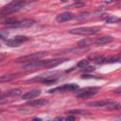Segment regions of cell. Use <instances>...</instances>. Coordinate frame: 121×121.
I'll return each mask as SVG.
<instances>
[{"instance_id":"27","label":"cell","mask_w":121,"mask_h":121,"mask_svg":"<svg viewBox=\"0 0 121 121\" xmlns=\"http://www.w3.org/2000/svg\"><path fill=\"white\" fill-rule=\"evenodd\" d=\"M81 6H83V4H82V3H78V4H73V5H70V6H68L67 8H78V7H81Z\"/></svg>"},{"instance_id":"23","label":"cell","mask_w":121,"mask_h":121,"mask_svg":"<svg viewBox=\"0 0 121 121\" xmlns=\"http://www.w3.org/2000/svg\"><path fill=\"white\" fill-rule=\"evenodd\" d=\"M88 65V60H79L78 62V64H77V66L78 67V68H84L85 66H87Z\"/></svg>"},{"instance_id":"26","label":"cell","mask_w":121,"mask_h":121,"mask_svg":"<svg viewBox=\"0 0 121 121\" xmlns=\"http://www.w3.org/2000/svg\"><path fill=\"white\" fill-rule=\"evenodd\" d=\"M82 71L83 72H93L95 71V67L94 66H85L84 68H82Z\"/></svg>"},{"instance_id":"28","label":"cell","mask_w":121,"mask_h":121,"mask_svg":"<svg viewBox=\"0 0 121 121\" xmlns=\"http://www.w3.org/2000/svg\"><path fill=\"white\" fill-rule=\"evenodd\" d=\"M81 78H96L94 76H91V75H82Z\"/></svg>"},{"instance_id":"20","label":"cell","mask_w":121,"mask_h":121,"mask_svg":"<svg viewBox=\"0 0 121 121\" xmlns=\"http://www.w3.org/2000/svg\"><path fill=\"white\" fill-rule=\"evenodd\" d=\"M94 61L97 64H101V63H107V58L105 57H97L94 59Z\"/></svg>"},{"instance_id":"18","label":"cell","mask_w":121,"mask_h":121,"mask_svg":"<svg viewBox=\"0 0 121 121\" xmlns=\"http://www.w3.org/2000/svg\"><path fill=\"white\" fill-rule=\"evenodd\" d=\"M6 43H7V45H9V46H10V47H17V46H19V45L21 44V43L18 42V41H16L15 39L8 40V41L6 42Z\"/></svg>"},{"instance_id":"30","label":"cell","mask_w":121,"mask_h":121,"mask_svg":"<svg viewBox=\"0 0 121 121\" xmlns=\"http://www.w3.org/2000/svg\"><path fill=\"white\" fill-rule=\"evenodd\" d=\"M106 3H112V2H114L115 0H104Z\"/></svg>"},{"instance_id":"7","label":"cell","mask_w":121,"mask_h":121,"mask_svg":"<svg viewBox=\"0 0 121 121\" xmlns=\"http://www.w3.org/2000/svg\"><path fill=\"white\" fill-rule=\"evenodd\" d=\"M78 88V86L75 83H69V84H65L61 87H58V88H55V89H52V90H49L48 92L49 93H55L57 91H62V92H66V91H75Z\"/></svg>"},{"instance_id":"22","label":"cell","mask_w":121,"mask_h":121,"mask_svg":"<svg viewBox=\"0 0 121 121\" xmlns=\"http://www.w3.org/2000/svg\"><path fill=\"white\" fill-rule=\"evenodd\" d=\"M56 81H57V78H45V79L43 80V82L44 84H47V85L54 84Z\"/></svg>"},{"instance_id":"32","label":"cell","mask_w":121,"mask_h":121,"mask_svg":"<svg viewBox=\"0 0 121 121\" xmlns=\"http://www.w3.org/2000/svg\"><path fill=\"white\" fill-rule=\"evenodd\" d=\"M60 1H62V2H66V1H68V0H60Z\"/></svg>"},{"instance_id":"31","label":"cell","mask_w":121,"mask_h":121,"mask_svg":"<svg viewBox=\"0 0 121 121\" xmlns=\"http://www.w3.org/2000/svg\"><path fill=\"white\" fill-rule=\"evenodd\" d=\"M0 39H4V37H3L2 35H0Z\"/></svg>"},{"instance_id":"8","label":"cell","mask_w":121,"mask_h":121,"mask_svg":"<svg viewBox=\"0 0 121 121\" xmlns=\"http://www.w3.org/2000/svg\"><path fill=\"white\" fill-rule=\"evenodd\" d=\"M73 14L71 12H62V13H60L59 15H57L56 17V21L58 23H64V22H67V21H70L73 19Z\"/></svg>"},{"instance_id":"9","label":"cell","mask_w":121,"mask_h":121,"mask_svg":"<svg viewBox=\"0 0 121 121\" xmlns=\"http://www.w3.org/2000/svg\"><path fill=\"white\" fill-rule=\"evenodd\" d=\"M64 59H56V60H44V67L45 68H54L56 66H58L59 64H60L61 62H63Z\"/></svg>"},{"instance_id":"24","label":"cell","mask_w":121,"mask_h":121,"mask_svg":"<svg viewBox=\"0 0 121 121\" xmlns=\"http://www.w3.org/2000/svg\"><path fill=\"white\" fill-rule=\"evenodd\" d=\"M55 119H56V120H68V121H69V120H75L76 117H75V116H69V115H68V116H66V117H56Z\"/></svg>"},{"instance_id":"14","label":"cell","mask_w":121,"mask_h":121,"mask_svg":"<svg viewBox=\"0 0 121 121\" xmlns=\"http://www.w3.org/2000/svg\"><path fill=\"white\" fill-rule=\"evenodd\" d=\"M94 42H95V41H94L93 39H89V38H87V39H83V40L78 42V45L79 47H85V46H89V45H91L92 43H94Z\"/></svg>"},{"instance_id":"25","label":"cell","mask_w":121,"mask_h":121,"mask_svg":"<svg viewBox=\"0 0 121 121\" xmlns=\"http://www.w3.org/2000/svg\"><path fill=\"white\" fill-rule=\"evenodd\" d=\"M90 16V13L89 12H83V13H80L78 16H77L78 19H85V18H88Z\"/></svg>"},{"instance_id":"11","label":"cell","mask_w":121,"mask_h":121,"mask_svg":"<svg viewBox=\"0 0 121 121\" xmlns=\"http://www.w3.org/2000/svg\"><path fill=\"white\" fill-rule=\"evenodd\" d=\"M115 101L114 100H111V99H108V100H101V101H94V102H91L89 103V106H92V107H107L112 103H114Z\"/></svg>"},{"instance_id":"2","label":"cell","mask_w":121,"mask_h":121,"mask_svg":"<svg viewBox=\"0 0 121 121\" xmlns=\"http://www.w3.org/2000/svg\"><path fill=\"white\" fill-rule=\"evenodd\" d=\"M100 30L99 26H84L78 28H73L69 30V33L75 35H93Z\"/></svg>"},{"instance_id":"33","label":"cell","mask_w":121,"mask_h":121,"mask_svg":"<svg viewBox=\"0 0 121 121\" xmlns=\"http://www.w3.org/2000/svg\"><path fill=\"white\" fill-rule=\"evenodd\" d=\"M0 94H1V90H0Z\"/></svg>"},{"instance_id":"1","label":"cell","mask_w":121,"mask_h":121,"mask_svg":"<svg viewBox=\"0 0 121 121\" xmlns=\"http://www.w3.org/2000/svg\"><path fill=\"white\" fill-rule=\"evenodd\" d=\"M26 4H27V2L26 0H17V1L11 2V3H9V5H7L6 7L3 8V9L1 10V14L8 15L9 13L18 11L21 9H23Z\"/></svg>"},{"instance_id":"13","label":"cell","mask_w":121,"mask_h":121,"mask_svg":"<svg viewBox=\"0 0 121 121\" xmlns=\"http://www.w3.org/2000/svg\"><path fill=\"white\" fill-rule=\"evenodd\" d=\"M112 37H111V36H106V37H101V38H98V39H96L95 42H94V43L95 44V45H103V44H106V43H111L112 41Z\"/></svg>"},{"instance_id":"19","label":"cell","mask_w":121,"mask_h":121,"mask_svg":"<svg viewBox=\"0 0 121 121\" xmlns=\"http://www.w3.org/2000/svg\"><path fill=\"white\" fill-rule=\"evenodd\" d=\"M120 21V19L116 16H110L106 19V23L108 24H113V23H118Z\"/></svg>"},{"instance_id":"34","label":"cell","mask_w":121,"mask_h":121,"mask_svg":"<svg viewBox=\"0 0 121 121\" xmlns=\"http://www.w3.org/2000/svg\"><path fill=\"white\" fill-rule=\"evenodd\" d=\"M76 1H78V0H76Z\"/></svg>"},{"instance_id":"5","label":"cell","mask_w":121,"mask_h":121,"mask_svg":"<svg viewBox=\"0 0 121 121\" xmlns=\"http://www.w3.org/2000/svg\"><path fill=\"white\" fill-rule=\"evenodd\" d=\"M34 25V21L31 19H24L21 21H14L11 24L8 25V27H22V28H26L30 27Z\"/></svg>"},{"instance_id":"17","label":"cell","mask_w":121,"mask_h":121,"mask_svg":"<svg viewBox=\"0 0 121 121\" xmlns=\"http://www.w3.org/2000/svg\"><path fill=\"white\" fill-rule=\"evenodd\" d=\"M66 113H69V114H86V113H90V112L85 111V110H71V111H68Z\"/></svg>"},{"instance_id":"16","label":"cell","mask_w":121,"mask_h":121,"mask_svg":"<svg viewBox=\"0 0 121 121\" xmlns=\"http://www.w3.org/2000/svg\"><path fill=\"white\" fill-rule=\"evenodd\" d=\"M21 94H22V91L20 89H14V90L9 91L5 95H8V96H17V95H20Z\"/></svg>"},{"instance_id":"10","label":"cell","mask_w":121,"mask_h":121,"mask_svg":"<svg viewBox=\"0 0 121 121\" xmlns=\"http://www.w3.org/2000/svg\"><path fill=\"white\" fill-rule=\"evenodd\" d=\"M41 95V90L35 89V90H31V91H29V92L24 94V95H22V98L25 99V100H28V99L34 98V97H36V96H38V95Z\"/></svg>"},{"instance_id":"3","label":"cell","mask_w":121,"mask_h":121,"mask_svg":"<svg viewBox=\"0 0 121 121\" xmlns=\"http://www.w3.org/2000/svg\"><path fill=\"white\" fill-rule=\"evenodd\" d=\"M48 54L46 52H38V53H34V54H30V55H26V56H23L20 57L18 59L15 60L16 62L18 63H26V62H30V61H34L37 60H41L44 57H46Z\"/></svg>"},{"instance_id":"12","label":"cell","mask_w":121,"mask_h":121,"mask_svg":"<svg viewBox=\"0 0 121 121\" xmlns=\"http://www.w3.org/2000/svg\"><path fill=\"white\" fill-rule=\"evenodd\" d=\"M27 104L33 107H43V106L47 105L48 101L45 99H35V100H29Z\"/></svg>"},{"instance_id":"21","label":"cell","mask_w":121,"mask_h":121,"mask_svg":"<svg viewBox=\"0 0 121 121\" xmlns=\"http://www.w3.org/2000/svg\"><path fill=\"white\" fill-rule=\"evenodd\" d=\"M14 39H15L16 41L20 42V43L27 42V41H29V40H30V38H28V37H26V36H15V37H14Z\"/></svg>"},{"instance_id":"15","label":"cell","mask_w":121,"mask_h":121,"mask_svg":"<svg viewBox=\"0 0 121 121\" xmlns=\"http://www.w3.org/2000/svg\"><path fill=\"white\" fill-rule=\"evenodd\" d=\"M17 77L16 74H11V75H4L0 77V82H7V81H10L12 79H14Z\"/></svg>"},{"instance_id":"29","label":"cell","mask_w":121,"mask_h":121,"mask_svg":"<svg viewBox=\"0 0 121 121\" xmlns=\"http://www.w3.org/2000/svg\"><path fill=\"white\" fill-rule=\"evenodd\" d=\"M5 60H6V56L4 54H0V62H2Z\"/></svg>"},{"instance_id":"6","label":"cell","mask_w":121,"mask_h":121,"mask_svg":"<svg viewBox=\"0 0 121 121\" xmlns=\"http://www.w3.org/2000/svg\"><path fill=\"white\" fill-rule=\"evenodd\" d=\"M41 67H44V60H37L30 61V62H27L26 64H25L23 66V70H25V71H31V70L39 69Z\"/></svg>"},{"instance_id":"4","label":"cell","mask_w":121,"mask_h":121,"mask_svg":"<svg viewBox=\"0 0 121 121\" xmlns=\"http://www.w3.org/2000/svg\"><path fill=\"white\" fill-rule=\"evenodd\" d=\"M99 92V88L97 87H91V88H85L83 90H81L80 93H78L77 95V96L78 98L81 99H85V98H89L93 95H95V94H97Z\"/></svg>"}]
</instances>
